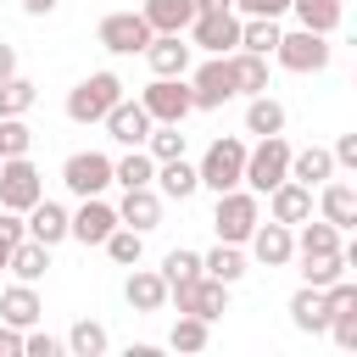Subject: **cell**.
<instances>
[{
	"label": "cell",
	"instance_id": "6da1fadb",
	"mask_svg": "<svg viewBox=\"0 0 357 357\" xmlns=\"http://www.w3.org/2000/svg\"><path fill=\"white\" fill-rule=\"evenodd\" d=\"M117 100H123V78H117L112 67H100V73L78 78V84L67 89V117L89 128V123H100V117H106V112H112Z\"/></svg>",
	"mask_w": 357,
	"mask_h": 357
},
{
	"label": "cell",
	"instance_id": "7a4b0ae2",
	"mask_svg": "<svg viewBox=\"0 0 357 357\" xmlns=\"http://www.w3.org/2000/svg\"><path fill=\"white\" fill-rule=\"evenodd\" d=\"M290 139L284 134H262L257 145H245V173H240V184L245 190H257V195H268L279 178H290Z\"/></svg>",
	"mask_w": 357,
	"mask_h": 357
},
{
	"label": "cell",
	"instance_id": "3957f363",
	"mask_svg": "<svg viewBox=\"0 0 357 357\" xmlns=\"http://www.w3.org/2000/svg\"><path fill=\"white\" fill-rule=\"evenodd\" d=\"M257 223H262V195H257V190L234 184V190H223V195H218V206H212V229H218V240L245 245Z\"/></svg>",
	"mask_w": 357,
	"mask_h": 357
},
{
	"label": "cell",
	"instance_id": "277c9868",
	"mask_svg": "<svg viewBox=\"0 0 357 357\" xmlns=\"http://www.w3.org/2000/svg\"><path fill=\"white\" fill-rule=\"evenodd\" d=\"M240 173H245V139H240V134H218V139L206 145V156L195 162V178H201V190H212V195L234 190Z\"/></svg>",
	"mask_w": 357,
	"mask_h": 357
},
{
	"label": "cell",
	"instance_id": "5b68a950",
	"mask_svg": "<svg viewBox=\"0 0 357 357\" xmlns=\"http://www.w3.org/2000/svg\"><path fill=\"white\" fill-rule=\"evenodd\" d=\"M273 61L284 67V73H324L329 61H335V45H329V33H312V28H296V33H279V45H273Z\"/></svg>",
	"mask_w": 357,
	"mask_h": 357
},
{
	"label": "cell",
	"instance_id": "8992f818",
	"mask_svg": "<svg viewBox=\"0 0 357 357\" xmlns=\"http://www.w3.org/2000/svg\"><path fill=\"white\" fill-rule=\"evenodd\" d=\"M184 39H190L201 56H229V50H240V11H234V6H223V11H195L190 28H184Z\"/></svg>",
	"mask_w": 357,
	"mask_h": 357
},
{
	"label": "cell",
	"instance_id": "52a82bcc",
	"mask_svg": "<svg viewBox=\"0 0 357 357\" xmlns=\"http://www.w3.org/2000/svg\"><path fill=\"white\" fill-rule=\"evenodd\" d=\"M167 301H173L178 312H195V318L218 324V318L229 312V284H223V279H212V273H195V279L167 284Z\"/></svg>",
	"mask_w": 357,
	"mask_h": 357
},
{
	"label": "cell",
	"instance_id": "ba28073f",
	"mask_svg": "<svg viewBox=\"0 0 357 357\" xmlns=\"http://www.w3.org/2000/svg\"><path fill=\"white\" fill-rule=\"evenodd\" d=\"M184 84H190L195 112H223V106L234 100V73H229V56H206L201 67H190V73H184Z\"/></svg>",
	"mask_w": 357,
	"mask_h": 357
},
{
	"label": "cell",
	"instance_id": "9c48e42d",
	"mask_svg": "<svg viewBox=\"0 0 357 357\" xmlns=\"http://www.w3.org/2000/svg\"><path fill=\"white\" fill-rule=\"evenodd\" d=\"M95 39H100V50H112V56H139V50L151 45V22H145L139 11H106L100 28H95Z\"/></svg>",
	"mask_w": 357,
	"mask_h": 357
},
{
	"label": "cell",
	"instance_id": "30bf717a",
	"mask_svg": "<svg viewBox=\"0 0 357 357\" xmlns=\"http://www.w3.org/2000/svg\"><path fill=\"white\" fill-rule=\"evenodd\" d=\"M61 184L84 201V195H106L112 190V156L106 151H73L61 162Z\"/></svg>",
	"mask_w": 357,
	"mask_h": 357
},
{
	"label": "cell",
	"instance_id": "8fae6325",
	"mask_svg": "<svg viewBox=\"0 0 357 357\" xmlns=\"http://www.w3.org/2000/svg\"><path fill=\"white\" fill-rule=\"evenodd\" d=\"M139 106L151 112V123H184V117L195 112L184 78H151V84L139 89Z\"/></svg>",
	"mask_w": 357,
	"mask_h": 357
},
{
	"label": "cell",
	"instance_id": "7c38bea8",
	"mask_svg": "<svg viewBox=\"0 0 357 357\" xmlns=\"http://www.w3.org/2000/svg\"><path fill=\"white\" fill-rule=\"evenodd\" d=\"M39 195H45V178H39V167H33L28 156H6V162H0V206H11V212H28Z\"/></svg>",
	"mask_w": 357,
	"mask_h": 357
},
{
	"label": "cell",
	"instance_id": "4fadbf2b",
	"mask_svg": "<svg viewBox=\"0 0 357 357\" xmlns=\"http://www.w3.org/2000/svg\"><path fill=\"white\" fill-rule=\"evenodd\" d=\"M139 56H145L151 78H184L190 61H195V45H190L184 33H151V45H145Z\"/></svg>",
	"mask_w": 357,
	"mask_h": 357
},
{
	"label": "cell",
	"instance_id": "5bb4252c",
	"mask_svg": "<svg viewBox=\"0 0 357 357\" xmlns=\"http://www.w3.org/2000/svg\"><path fill=\"white\" fill-rule=\"evenodd\" d=\"M112 229H117V206L100 195H84L78 212H67V240H78V245H100Z\"/></svg>",
	"mask_w": 357,
	"mask_h": 357
},
{
	"label": "cell",
	"instance_id": "9a60e30c",
	"mask_svg": "<svg viewBox=\"0 0 357 357\" xmlns=\"http://www.w3.org/2000/svg\"><path fill=\"white\" fill-rule=\"evenodd\" d=\"M245 251H251V262H257V268H284V262H296V229L268 218V223H257V229H251Z\"/></svg>",
	"mask_w": 357,
	"mask_h": 357
},
{
	"label": "cell",
	"instance_id": "2e32d148",
	"mask_svg": "<svg viewBox=\"0 0 357 357\" xmlns=\"http://www.w3.org/2000/svg\"><path fill=\"white\" fill-rule=\"evenodd\" d=\"M100 128H106V134L128 151V145H145V134H151V112H145L139 100H128V95H123V100L100 117Z\"/></svg>",
	"mask_w": 357,
	"mask_h": 357
},
{
	"label": "cell",
	"instance_id": "e0dca14e",
	"mask_svg": "<svg viewBox=\"0 0 357 357\" xmlns=\"http://www.w3.org/2000/svg\"><path fill=\"white\" fill-rule=\"evenodd\" d=\"M268 218H273V223H290V229L307 223V218H312V190L296 184V178H279V184L268 190Z\"/></svg>",
	"mask_w": 357,
	"mask_h": 357
},
{
	"label": "cell",
	"instance_id": "ac0fdd59",
	"mask_svg": "<svg viewBox=\"0 0 357 357\" xmlns=\"http://www.w3.org/2000/svg\"><path fill=\"white\" fill-rule=\"evenodd\" d=\"M123 301L134 307V312H162L167 307V279L156 273V268H128V279H123Z\"/></svg>",
	"mask_w": 357,
	"mask_h": 357
},
{
	"label": "cell",
	"instance_id": "d6986e66",
	"mask_svg": "<svg viewBox=\"0 0 357 357\" xmlns=\"http://www.w3.org/2000/svg\"><path fill=\"white\" fill-rule=\"evenodd\" d=\"M318 218H329L340 234L357 229V190H351L346 178H324V184H318Z\"/></svg>",
	"mask_w": 357,
	"mask_h": 357
},
{
	"label": "cell",
	"instance_id": "ffe728a7",
	"mask_svg": "<svg viewBox=\"0 0 357 357\" xmlns=\"http://www.w3.org/2000/svg\"><path fill=\"white\" fill-rule=\"evenodd\" d=\"M117 223H128V229H139V234H151V229L162 223V195H156V184H139V190H123V201H117Z\"/></svg>",
	"mask_w": 357,
	"mask_h": 357
},
{
	"label": "cell",
	"instance_id": "44dd1931",
	"mask_svg": "<svg viewBox=\"0 0 357 357\" xmlns=\"http://www.w3.org/2000/svg\"><path fill=\"white\" fill-rule=\"evenodd\" d=\"M22 223H28V240H39V245H50V251L67 240V206H61V201H45V195H39V201L22 212Z\"/></svg>",
	"mask_w": 357,
	"mask_h": 357
},
{
	"label": "cell",
	"instance_id": "7402d4cb",
	"mask_svg": "<svg viewBox=\"0 0 357 357\" xmlns=\"http://www.w3.org/2000/svg\"><path fill=\"white\" fill-rule=\"evenodd\" d=\"M45 318V301H39V284H6L0 290V324H17V329H33Z\"/></svg>",
	"mask_w": 357,
	"mask_h": 357
},
{
	"label": "cell",
	"instance_id": "603a6c76",
	"mask_svg": "<svg viewBox=\"0 0 357 357\" xmlns=\"http://www.w3.org/2000/svg\"><path fill=\"white\" fill-rule=\"evenodd\" d=\"M156 195L162 201H190L195 190H201V178H195V162H184V156H167V162H156Z\"/></svg>",
	"mask_w": 357,
	"mask_h": 357
},
{
	"label": "cell",
	"instance_id": "cb8c5ba5",
	"mask_svg": "<svg viewBox=\"0 0 357 357\" xmlns=\"http://www.w3.org/2000/svg\"><path fill=\"white\" fill-rule=\"evenodd\" d=\"M284 312H290V329H301V335H324V324H329V307H324V290L318 284H301Z\"/></svg>",
	"mask_w": 357,
	"mask_h": 357
},
{
	"label": "cell",
	"instance_id": "d4e9b609",
	"mask_svg": "<svg viewBox=\"0 0 357 357\" xmlns=\"http://www.w3.org/2000/svg\"><path fill=\"white\" fill-rule=\"evenodd\" d=\"M6 268H11L22 284H39V279L50 273V245H39V240H28V234H22V240L6 251Z\"/></svg>",
	"mask_w": 357,
	"mask_h": 357
},
{
	"label": "cell",
	"instance_id": "484cf974",
	"mask_svg": "<svg viewBox=\"0 0 357 357\" xmlns=\"http://www.w3.org/2000/svg\"><path fill=\"white\" fill-rule=\"evenodd\" d=\"M245 268H251L245 245H229V240H218L212 251H201V273H212V279H223V284H240V279H245Z\"/></svg>",
	"mask_w": 357,
	"mask_h": 357
},
{
	"label": "cell",
	"instance_id": "4316f807",
	"mask_svg": "<svg viewBox=\"0 0 357 357\" xmlns=\"http://www.w3.org/2000/svg\"><path fill=\"white\" fill-rule=\"evenodd\" d=\"M290 178H296V184H307V190H318L324 178H335V156H329V145L290 151Z\"/></svg>",
	"mask_w": 357,
	"mask_h": 357
},
{
	"label": "cell",
	"instance_id": "83f0119b",
	"mask_svg": "<svg viewBox=\"0 0 357 357\" xmlns=\"http://www.w3.org/2000/svg\"><path fill=\"white\" fill-rule=\"evenodd\" d=\"M139 17L151 22V33H184L195 17V0H145Z\"/></svg>",
	"mask_w": 357,
	"mask_h": 357
},
{
	"label": "cell",
	"instance_id": "f1b7e54d",
	"mask_svg": "<svg viewBox=\"0 0 357 357\" xmlns=\"http://www.w3.org/2000/svg\"><path fill=\"white\" fill-rule=\"evenodd\" d=\"M229 73H234V95L268 89V56H257V50H229Z\"/></svg>",
	"mask_w": 357,
	"mask_h": 357
},
{
	"label": "cell",
	"instance_id": "f546056e",
	"mask_svg": "<svg viewBox=\"0 0 357 357\" xmlns=\"http://www.w3.org/2000/svg\"><path fill=\"white\" fill-rule=\"evenodd\" d=\"M245 134H284V106L262 89V95H245Z\"/></svg>",
	"mask_w": 357,
	"mask_h": 357
},
{
	"label": "cell",
	"instance_id": "4dcf8cb0",
	"mask_svg": "<svg viewBox=\"0 0 357 357\" xmlns=\"http://www.w3.org/2000/svg\"><path fill=\"white\" fill-rule=\"evenodd\" d=\"M151 178H156V162H151L145 145H128V151L112 162V184H123V190H139V184H151Z\"/></svg>",
	"mask_w": 357,
	"mask_h": 357
},
{
	"label": "cell",
	"instance_id": "1f68e13d",
	"mask_svg": "<svg viewBox=\"0 0 357 357\" xmlns=\"http://www.w3.org/2000/svg\"><path fill=\"white\" fill-rule=\"evenodd\" d=\"M290 11H296V22H301V28H312V33H335V28H340V17H346V6H340V0H290Z\"/></svg>",
	"mask_w": 357,
	"mask_h": 357
},
{
	"label": "cell",
	"instance_id": "d6a6232c",
	"mask_svg": "<svg viewBox=\"0 0 357 357\" xmlns=\"http://www.w3.org/2000/svg\"><path fill=\"white\" fill-rule=\"evenodd\" d=\"M301 234H296V257H318V251H340V229L329 223V218H307V223H296Z\"/></svg>",
	"mask_w": 357,
	"mask_h": 357
},
{
	"label": "cell",
	"instance_id": "836d02e7",
	"mask_svg": "<svg viewBox=\"0 0 357 357\" xmlns=\"http://www.w3.org/2000/svg\"><path fill=\"white\" fill-rule=\"evenodd\" d=\"M351 273V262H346V251H318V257H301V284H335V279H346Z\"/></svg>",
	"mask_w": 357,
	"mask_h": 357
},
{
	"label": "cell",
	"instance_id": "e575fe53",
	"mask_svg": "<svg viewBox=\"0 0 357 357\" xmlns=\"http://www.w3.org/2000/svg\"><path fill=\"white\" fill-rule=\"evenodd\" d=\"M279 17H240V50H257V56H273L279 45Z\"/></svg>",
	"mask_w": 357,
	"mask_h": 357
},
{
	"label": "cell",
	"instance_id": "d590c367",
	"mask_svg": "<svg viewBox=\"0 0 357 357\" xmlns=\"http://www.w3.org/2000/svg\"><path fill=\"white\" fill-rule=\"evenodd\" d=\"M100 251H106L117 268H134V262L145 257V234H139V229H128V223H117V229L100 240Z\"/></svg>",
	"mask_w": 357,
	"mask_h": 357
},
{
	"label": "cell",
	"instance_id": "8d00e7d4",
	"mask_svg": "<svg viewBox=\"0 0 357 357\" xmlns=\"http://www.w3.org/2000/svg\"><path fill=\"white\" fill-rule=\"evenodd\" d=\"M167 346H173V351H206V346H212V324L195 318V312H178V324L167 329Z\"/></svg>",
	"mask_w": 357,
	"mask_h": 357
},
{
	"label": "cell",
	"instance_id": "74e56055",
	"mask_svg": "<svg viewBox=\"0 0 357 357\" xmlns=\"http://www.w3.org/2000/svg\"><path fill=\"white\" fill-rule=\"evenodd\" d=\"M33 100H39L33 78H22V73L0 78V117H28V112H33Z\"/></svg>",
	"mask_w": 357,
	"mask_h": 357
},
{
	"label": "cell",
	"instance_id": "f35d334b",
	"mask_svg": "<svg viewBox=\"0 0 357 357\" xmlns=\"http://www.w3.org/2000/svg\"><path fill=\"white\" fill-rule=\"evenodd\" d=\"M112 346V335H106V324H95V318H78L73 329H67V351L73 357H100Z\"/></svg>",
	"mask_w": 357,
	"mask_h": 357
},
{
	"label": "cell",
	"instance_id": "ab89813d",
	"mask_svg": "<svg viewBox=\"0 0 357 357\" xmlns=\"http://www.w3.org/2000/svg\"><path fill=\"white\" fill-rule=\"evenodd\" d=\"M145 151H151V162L184 156V123H151V134H145Z\"/></svg>",
	"mask_w": 357,
	"mask_h": 357
},
{
	"label": "cell",
	"instance_id": "60d3db41",
	"mask_svg": "<svg viewBox=\"0 0 357 357\" xmlns=\"http://www.w3.org/2000/svg\"><path fill=\"white\" fill-rule=\"evenodd\" d=\"M167 284H178V279H195L201 273V251H190V245H173L167 257H162V268H156Z\"/></svg>",
	"mask_w": 357,
	"mask_h": 357
},
{
	"label": "cell",
	"instance_id": "b9f144b4",
	"mask_svg": "<svg viewBox=\"0 0 357 357\" xmlns=\"http://www.w3.org/2000/svg\"><path fill=\"white\" fill-rule=\"evenodd\" d=\"M28 145H33V128L22 117H0V162L6 156H28Z\"/></svg>",
	"mask_w": 357,
	"mask_h": 357
},
{
	"label": "cell",
	"instance_id": "7bdbcfd3",
	"mask_svg": "<svg viewBox=\"0 0 357 357\" xmlns=\"http://www.w3.org/2000/svg\"><path fill=\"white\" fill-rule=\"evenodd\" d=\"M324 329L335 335V346H340V351H357V307L329 312V324H324Z\"/></svg>",
	"mask_w": 357,
	"mask_h": 357
},
{
	"label": "cell",
	"instance_id": "ee69618b",
	"mask_svg": "<svg viewBox=\"0 0 357 357\" xmlns=\"http://www.w3.org/2000/svg\"><path fill=\"white\" fill-rule=\"evenodd\" d=\"M22 351H28V357H61V351H67V340L39 335V329H22Z\"/></svg>",
	"mask_w": 357,
	"mask_h": 357
},
{
	"label": "cell",
	"instance_id": "f6af8a7d",
	"mask_svg": "<svg viewBox=\"0 0 357 357\" xmlns=\"http://www.w3.org/2000/svg\"><path fill=\"white\" fill-rule=\"evenodd\" d=\"M22 234H28V223H22V212H11V206H0V257H6V251H11V245H17Z\"/></svg>",
	"mask_w": 357,
	"mask_h": 357
},
{
	"label": "cell",
	"instance_id": "bcb514c9",
	"mask_svg": "<svg viewBox=\"0 0 357 357\" xmlns=\"http://www.w3.org/2000/svg\"><path fill=\"white\" fill-rule=\"evenodd\" d=\"M240 17H284L290 11V0H229Z\"/></svg>",
	"mask_w": 357,
	"mask_h": 357
},
{
	"label": "cell",
	"instance_id": "7dc6e473",
	"mask_svg": "<svg viewBox=\"0 0 357 357\" xmlns=\"http://www.w3.org/2000/svg\"><path fill=\"white\" fill-rule=\"evenodd\" d=\"M329 156H335V167L351 173V167H357V134H340V139L329 145Z\"/></svg>",
	"mask_w": 357,
	"mask_h": 357
},
{
	"label": "cell",
	"instance_id": "c3c4849f",
	"mask_svg": "<svg viewBox=\"0 0 357 357\" xmlns=\"http://www.w3.org/2000/svg\"><path fill=\"white\" fill-rule=\"evenodd\" d=\"M0 351L6 357H22V329L17 324H0Z\"/></svg>",
	"mask_w": 357,
	"mask_h": 357
},
{
	"label": "cell",
	"instance_id": "681fc988",
	"mask_svg": "<svg viewBox=\"0 0 357 357\" xmlns=\"http://www.w3.org/2000/svg\"><path fill=\"white\" fill-rule=\"evenodd\" d=\"M11 73H17V45L0 39V78H11Z\"/></svg>",
	"mask_w": 357,
	"mask_h": 357
},
{
	"label": "cell",
	"instance_id": "f907efd6",
	"mask_svg": "<svg viewBox=\"0 0 357 357\" xmlns=\"http://www.w3.org/2000/svg\"><path fill=\"white\" fill-rule=\"evenodd\" d=\"M56 6H61V0H22V11H28V17H50Z\"/></svg>",
	"mask_w": 357,
	"mask_h": 357
},
{
	"label": "cell",
	"instance_id": "816d5d0a",
	"mask_svg": "<svg viewBox=\"0 0 357 357\" xmlns=\"http://www.w3.org/2000/svg\"><path fill=\"white\" fill-rule=\"evenodd\" d=\"M229 0H195V11H223Z\"/></svg>",
	"mask_w": 357,
	"mask_h": 357
},
{
	"label": "cell",
	"instance_id": "f5cc1de1",
	"mask_svg": "<svg viewBox=\"0 0 357 357\" xmlns=\"http://www.w3.org/2000/svg\"><path fill=\"white\" fill-rule=\"evenodd\" d=\"M0 268H6V257H0Z\"/></svg>",
	"mask_w": 357,
	"mask_h": 357
}]
</instances>
